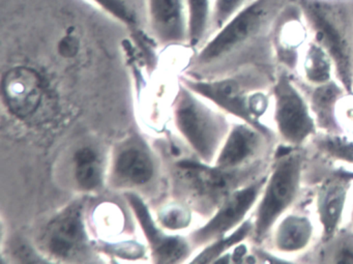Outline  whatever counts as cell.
Masks as SVG:
<instances>
[{"label": "cell", "instance_id": "cell-9", "mask_svg": "<svg viewBox=\"0 0 353 264\" xmlns=\"http://www.w3.org/2000/svg\"><path fill=\"white\" fill-rule=\"evenodd\" d=\"M268 174L231 193L216 208V214L210 221L194 233V241L197 245L212 243L239 228L253 214Z\"/></svg>", "mask_w": 353, "mask_h": 264}, {"label": "cell", "instance_id": "cell-4", "mask_svg": "<svg viewBox=\"0 0 353 264\" xmlns=\"http://www.w3.org/2000/svg\"><path fill=\"white\" fill-rule=\"evenodd\" d=\"M272 94L270 125L278 144L291 148H305L319 132L305 94L285 70L276 73Z\"/></svg>", "mask_w": 353, "mask_h": 264}, {"label": "cell", "instance_id": "cell-23", "mask_svg": "<svg viewBox=\"0 0 353 264\" xmlns=\"http://www.w3.org/2000/svg\"><path fill=\"white\" fill-rule=\"evenodd\" d=\"M252 232H253V219L251 216L239 228L235 229L234 231L229 233L226 236L221 237V238L212 241L210 247H206V250H204L194 262H200V263L214 262V259L220 258L229 249L236 247L237 245L243 243V241H250Z\"/></svg>", "mask_w": 353, "mask_h": 264}, {"label": "cell", "instance_id": "cell-16", "mask_svg": "<svg viewBox=\"0 0 353 264\" xmlns=\"http://www.w3.org/2000/svg\"><path fill=\"white\" fill-rule=\"evenodd\" d=\"M128 200L132 208L135 210L137 218L143 226L146 236L152 243L156 257L160 262H176L185 257L188 253V245L183 239L179 237L165 236L152 224V219L148 216V208L139 197L130 194Z\"/></svg>", "mask_w": 353, "mask_h": 264}, {"label": "cell", "instance_id": "cell-3", "mask_svg": "<svg viewBox=\"0 0 353 264\" xmlns=\"http://www.w3.org/2000/svg\"><path fill=\"white\" fill-rule=\"evenodd\" d=\"M311 38L332 57L336 79L353 92V0H297Z\"/></svg>", "mask_w": 353, "mask_h": 264}, {"label": "cell", "instance_id": "cell-25", "mask_svg": "<svg viewBox=\"0 0 353 264\" xmlns=\"http://www.w3.org/2000/svg\"><path fill=\"white\" fill-rule=\"evenodd\" d=\"M255 0H212L210 32L214 34L225 26L235 14Z\"/></svg>", "mask_w": 353, "mask_h": 264}, {"label": "cell", "instance_id": "cell-7", "mask_svg": "<svg viewBox=\"0 0 353 264\" xmlns=\"http://www.w3.org/2000/svg\"><path fill=\"white\" fill-rule=\"evenodd\" d=\"M311 190V208L319 229L318 243L330 239L346 223L353 179L326 162Z\"/></svg>", "mask_w": 353, "mask_h": 264}, {"label": "cell", "instance_id": "cell-1", "mask_svg": "<svg viewBox=\"0 0 353 264\" xmlns=\"http://www.w3.org/2000/svg\"><path fill=\"white\" fill-rule=\"evenodd\" d=\"M292 1L255 0L243 8L212 34L198 54V65H214L226 75L248 67L278 72L272 30L281 12Z\"/></svg>", "mask_w": 353, "mask_h": 264}, {"label": "cell", "instance_id": "cell-2", "mask_svg": "<svg viewBox=\"0 0 353 264\" xmlns=\"http://www.w3.org/2000/svg\"><path fill=\"white\" fill-rule=\"evenodd\" d=\"M307 160V146H276L265 185L252 214V245H263L276 223L305 199L309 192L305 183Z\"/></svg>", "mask_w": 353, "mask_h": 264}, {"label": "cell", "instance_id": "cell-26", "mask_svg": "<svg viewBox=\"0 0 353 264\" xmlns=\"http://www.w3.org/2000/svg\"><path fill=\"white\" fill-rule=\"evenodd\" d=\"M336 121L344 135L353 137V92H346L336 105Z\"/></svg>", "mask_w": 353, "mask_h": 264}, {"label": "cell", "instance_id": "cell-18", "mask_svg": "<svg viewBox=\"0 0 353 264\" xmlns=\"http://www.w3.org/2000/svg\"><path fill=\"white\" fill-rule=\"evenodd\" d=\"M295 77L309 85H320L336 79L332 57L312 38L303 49Z\"/></svg>", "mask_w": 353, "mask_h": 264}, {"label": "cell", "instance_id": "cell-8", "mask_svg": "<svg viewBox=\"0 0 353 264\" xmlns=\"http://www.w3.org/2000/svg\"><path fill=\"white\" fill-rule=\"evenodd\" d=\"M319 239V229L311 208L305 201L284 214L274 225L264 247L288 263L299 261Z\"/></svg>", "mask_w": 353, "mask_h": 264}, {"label": "cell", "instance_id": "cell-28", "mask_svg": "<svg viewBox=\"0 0 353 264\" xmlns=\"http://www.w3.org/2000/svg\"><path fill=\"white\" fill-rule=\"evenodd\" d=\"M349 227L353 229V189L351 193L350 200H349L348 210H347L346 223Z\"/></svg>", "mask_w": 353, "mask_h": 264}, {"label": "cell", "instance_id": "cell-24", "mask_svg": "<svg viewBox=\"0 0 353 264\" xmlns=\"http://www.w3.org/2000/svg\"><path fill=\"white\" fill-rule=\"evenodd\" d=\"M76 181L82 189L94 190L102 181L98 154L90 148H81L75 154Z\"/></svg>", "mask_w": 353, "mask_h": 264}, {"label": "cell", "instance_id": "cell-14", "mask_svg": "<svg viewBox=\"0 0 353 264\" xmlns=\"http://www.w3.org/2000/svg\"><path fill=\"white\" fill-rule=\"evenodd\" d=\"M293 78L305 94L318 131L325 134H343L336 121V111L339 101L347 92L344 86L336 79L320 85H309L295 76Z\"/></svg>", "mask_w": 353, "mask_h": 264}, {"label": "cell", "instance_id": "cell-10", "mask_svg": "<svg viewBox=\"0 0 353 264\" xmlns=\"http://www.w3.org/2000/svg\"><path fill=\"white\" fill-rule=\"evenodd\" d=\"M276 146L278 140L268 137L245 121H239L231 125L214 164L228 170L251 166L272 160Z\"/></svg>", "mask_w": 353, "mask_h": 264}, {"label": "cell", "instance_id": "cell-19", "mask_svg": "<svg viewBox=\"0 0 353 264\" xmlns=\"http://www.w3.org/2000/svg\"><path fill=\"white\" fill-rule=\"evenodd\" d=\"M307 146L332 164L353 168V137L350 136L318 132Z\"/></svg>", "mask_w": 353, "mask_h": 264}, {"label": "cell", "instance_id": "cell-11", "mask_svg": "<svg viewBox=\"0 0 353 264\" xmlns=\"http://www.w3.org/2000/svg\"><path fill=\"white\" fill-rule=\"evenodd\" d=\"M311 40L309 28L297 0L284 8L272 30V48L279 70L295 76L303 49Z\"/></svg>", "mask_w": 353, "mask_h": 264}, {"label": "cell", "instance_id": "cell-29", "mask_svg": "<svg viewBox=\"0 0 353 264\" xmlns=\"http://www.w3.org/2000/svg\"><path fill=\"white\" fill-rule=\"evenodd\" d=\"M75 49V43L72 42V41H68L65 46L63 47V50L65 51V55H71V53L73 54Z\"/></svg>", "mask_w": 353, "mask_h": 264}, {"label": "cell", "instance_id": "cell-12", "mask_svg": "<svg viewBox=\"0 0 353 264\" xmlns=\"http://www.w3.org/2000/svg\"><path fill=\"white\" fill-rule=\"evenodd\" d=\"M146 22L163 44H181L189 38L185 0H146Z\"/></svg>", "mask_w": 353, "mask_h": 264}, {"label": "cell", "instance_id": "cell-17", "mask_svg": "<svg viewBox=\"0 0 353 264\" xmlns=\"http://www.w3.org/2000/svg\"><path fill=\"white\" fill-rule=\"evenodd\" d=\"M297 262L353 264V229L345 224L330 239L316 243Z\"/></svg>", "mask_w": 353, "mask_h": 264}, {"label": "cell", "instance_id": "cell-6", "mask_svg": "<svg viewBox=\"0 0 353 264\" xmlns=\"http://www.w3.org/2000/svg\"><path fill=\"white\" fill-rule=\"evenodd\" d=\"M175 121L198 156L204 162L214 163L230 131L225 115L185 92L175 109Z\"/></svg>", "mask_w": 353, "mask_h": 264}, {"label": "cell", "instance_id": "cell-13", "mask_svg": "<svg viewBox=\"0 0 353 264\" xmlns=\"http://www.w3.org/2000/svg\"><path fill=\"white\" fill-rule=\"evenodd\" d=\"M3 92L11 112L26 119L36 112L40 106L42 81L39 74L30 68H14L3 77Z\"/></svg>", "mask_w": 353, "mask_h": 264}, {"label": "cell", "instance_id": "cell-5", "mask_svg": "<svg viewBox=\"0 0 353 264\" xmlns=\"http://www.w3.org/2000/svg\"><path fill=\"white\" fill-rule=\"evenodd\" d=\"M276 73L265 68L248 67L210 81H188V85L237 121L253 125L248 112L250 94L256 90H272Z\"/></svg>", "mask_w": 353, "mask_h": 264}, {"label": "cell", "instance_id": "cell-20", "mask_svg": "<svg viewBox=\"0 0 353 264\" xmlns=\"http://www.w3.org/2000/svg\"><path fill=\"white\" fill-rule=\"evenodd\" d=\"M115 174L125 183L143 185L154 174V165L148 154L138 148H127L117 156Z\"/></svg>", "mask_w": 353, "mask_h": 264}, {"label": "cell", "instance_id": "cell-15", "mask_svg": "<svg viewBox=\"0 0 353 264\" xmlns=\"http://www.w3.org/2000/svg\"><path fill=\"white\" fill-rule=\"evenodd\" d=\"M83 241L81 207L78 204L65 208L49 225L47 247L57 257H71L81 247Z\"/></svg>", "mask_w": 353, "mask_h": 264}, {"label": "cell", "instance_id": "cell-22", "mask_svg": "<svg viewBox=\"0 0 353 264\" xmlns=\"http://www.w3.org/2000/svg\"><path fill=\"white\" fill-rule=\"evenodd\" d=\"M189 22V41L192 46H198L210 32L212 0H185Z\"/></svg>", "mask_w": 353, "mask_h": 264}, {"label": "cell", "instance_id": "cell-27", "mask_svg": "<svg viewBox=\"0 0 353 264\" xmlns=\"http://www.w3.org/2000/svg\"><path fill=\"white\" fill-rule=\"evenodd\" d=\"M161 223L169 229H181L190 223L189 212L181 206H170L161 214Z\"/></svg>", "mask_w": 353, "mask_h": 264}, {"label": "cell", "instance_id": "cell-21", "mask_svg": "<svg viewBox=\"0 0 353 264\" xmlns=\"http://www.w3.org/2000/svg\"><path fill=\"white\" fill-rule=\"evenodd\" d=\"M103 11L128 28H139L146 22V0H92Z\"/></svg>", "mask_w": 353, "mask_h": 264}]
</instances>
